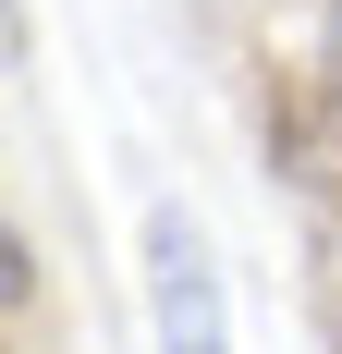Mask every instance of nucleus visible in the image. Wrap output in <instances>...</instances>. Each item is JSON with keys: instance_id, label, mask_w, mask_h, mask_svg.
I'll return each mask as SVG.
<instances>
[{"instance_id": "1", "label": "nucleus", "mask_w": 342, "mask_h": 354, "mask_svg": "<svg viewBox=\"0 0 342 354\" xmlns=\"http://www.w3.org/2000/svg\"><path fill=\"white\" fill-rule=\"evenodd\" d=\"M147 330L159 354H233V306H220V257H208L196 208H147Z\"/></svg>"}, {"instance_id": "2", "label": "nucleus", "mask_w": 342, "mask_h": 354, "mask_svg": "<svg viewBox=\"0 0 342 354\" xmlns=\"http://www.w3.org/2000/svg\"><path fill=\"white\" fill-rule=\"evenodd\" d=\"M281 159H294L306 196H330V208H342V25H330V62L281 98Z\"/></svg>"}, {"instance_id": "3", "label": "nucleus", "mask_w": 342, "mask_h": 354, "mask_svg": "<svg viewBox=\"0 0 342 354\" xmlns=\"http://www.w3.org/2000/svg\"><path fill=\"white\" fill-rule=\"evenodd\" d=\"M12 293H25V232L0 220V306H12Z\"/></svg>"}]
</instances>
